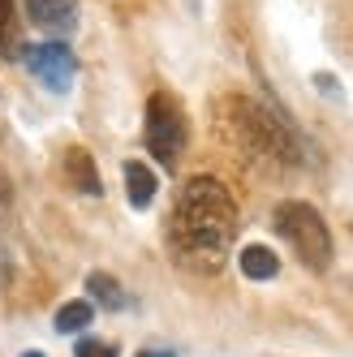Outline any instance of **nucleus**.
Returning a JSON list of instances; mask_svg holds the SVG:
<instances>
[{
    "instance_id": "obj_1",
    "label": "nucleus",
    "mask_w": 353,
    "mask_h": 357,
    "mask_svg": "<svg viewBox=\"0 0 353 357\" xmlns=\"http://www.w3.org/2000/svg\"><path fill=\"white\" fill-rule=\"evenodd\" d=\"M237 237V202L216 176H190L172 207V254L194 271H220Z\"/></svg>"
},
{
    "instance_id": "obj_2",
    "label": "nucleus",
    "mask_w": 353,
    "mask_h": 357,
    "mask_svg": "<svg viewBox=\"0 0 353 357\" xmlns=\"http://www.w3.org/2000/svg\"><path fill=\"white\" fill-rule=\"evenodd\" d=\"M229 125H233V138L255 160H271V164H297L301 160L293 134L263 104H255V99H241V95L229 99Z\"/></svg>"
},
{
    "instance_id": "obj_3",
    "label": "nucleus",
    "mask_w": 353,
    "mask_h": 357,
    "mask_svg": "<svg viewBox=\"0 0 353 357\" xmlns=\"http://www.w3.org/2000/svg\"><path fill=\"white\" fill-rule=\"evenodd\" d=\"M271 224H276V233L293 245V254L310 271L332 267V233H327L323 215L310 207V202H280L276 215H271Z\"/></svg>"
},
{
    "instance_id": "obj_4",
    "label": "nucleus",
    "mask_w": 353,
    "mask_h": 357,
    "mask_svg": "<svg viewBox=\"0 0 353 357\" xmlns=\"http://www.w3.org/2000/svg\"><path fill=\"white\" fill-rule=\"evenodd\" d=\"M142 138H147V151L160 164H176V160H181V151L190 142V121H186L181 104H176L168 91H156V95L147 99Z\"/></svg>"
},
{
    "instance_id": "obj_5",
    "label": "nucleus",
    "mask_w": 353,
    "mask_h": 357,
    "mask_svg": "<svg viewBox=\"0 0 353 357\" xmlns=\"http://www.w3.org/2000/svg\"><path fill=\"white\" fill-rule=\"evenodd\" d=\"M17 52H22V65L52 95H65L73 86V78H78V61H73L65 43H31V47H17Z\"/></svg>"
},
{
    "instance_id": "obj_6",
    "label": "nucleus",
    "mask_w": 353,
    "mask_h": 357,
    "mask_svg": "<svg viewBox=\"0 0 353 357\" xmlns=\"http://www.w3.org/2000/svg\"><path fill=\"white\" fill-rule=\"evenodd\" d=\"M27 13L35 26L52 35H69L78 26V0H27Z\"/></svg>"
},
{
    "instance_id": "obj_7",
    "label": "nucleus",
    "mask_w": 353,
    "mask_h": 357,
    "mask_svg": "<svg viewBox=\"0 0 353 357\" xmlns=\"http://www.w3.org/2000/svg\"><path fill=\"white\" fill-rule=\"evenodd\" d=\"M65 176H69V185H73V190H82V194H91V198L104 194L99 168H95V160L87 155L82 146H69V151H65Z\"/></svg>"
},
{
    "instance_id": "obj_8",
    "label": "nucleus",
    "mask_w": 353,
    "mask_h": 357,
    "mask_svg": "<svg viewBox=\"0 0 353 357\" xmlns=\"http://www.w3.org/2000/svg\"><path fill=\"white\" fill-rule=\"evenodd\" d=\"M156 190H160V181H156V172H151L142 160L125 164V194H130V207L147 211L151 202H156Z\"/></svg>"
},
{
    "instance_id": "obj_9",
    "label": "nucleus",
    "mask_w": 353,
    "mask_h": 357,
    "mask_svg": "<svg viewBox=\"0 0 353 357\" xmlns=\"http://www.w3.org/2000/svg\"><path fill=\"white\" fill-rule=\"evenodd\" d=\"M237 267H241V275L246 280H276V271H280V259H276V250L271 245H246L241 254H237Z\"/></svg>"
},
{
    "instance_id": "obj_10",
    "label": "nucleus",
    "mask_w": 353,
    "mask_h": 357,
    "mask_svg": "<svg viewBox=\"0 0 353 357\" xmlns=\"http://www.w3.org/2000/svg\"><path fill=\"white\" fill-rule=\"evenodd\" d=\"M95 319V305L91 301H65L57 310V331L61 336H73V331H87Z\"/></svg>"
},
{
    "instance_id": "obj_11",
    "label": "nucleus",
    "mask_w": 353,
    "mask_h": 357,
    "mask_svg": "<svg viewBox=\"0 0 353 357\" xmlns=\"http://www.w3.org/2000/svg\"><path fill=\"white\" fill-rule=\"evenodd\" d=\"M87 293H91L99 305H108V310H121V305H125V289L117 284L112 275H104V271H91V275H87Z\"/></svg>"
},
{
    "instance_id": "obj_12",
    "label": "nucleus",
    "mask_w": 353,
    "mask_h": 357,
    "mask_svg": "<svg viewBox=\"0 0 353 357\" xmlns=\"http://www.w3.org/2000/svg\"><path fill=\"white\" fill-rule=\"evenodd\" d=\"M0 56H17V13H13V0H0Z\"/></svg>"
},
{
    "instance_id": "obj_13",
    "label": "nucleus",
    "mask_w": 353,
    "mask_h": 357,
    "mask_svg": "<svg viewBox=\"0 0 353 357\" xmlns=\"http://www.w3.org/2000/svg\"><path fill=\"white\" fill-rule=\"evenodd\" d=\"M73 357H117V344L95 340V336H82L78 344H73Z\"/></svg>"
},
{
    "instance_id": "obj_14",
    "label": "nucleus",
    "mask_w": 353,
    "mask_h": 357,
    "mask_svg": "<svg viewBox=\"0 0 353 357\" xmlns=\"http://www.w3.org/2000/svg\"><path fill=\"white\" fill-rule=\"evenodd\" d=\"M315 86H319V91H327L332 99H340V95H345V91H340V82H336V78H327V73H315Z\"/></svg>"
},
{
    "instance_id": "obj_15",
    "label": "nucleus",
    "mask_w": 353,
    "mask_h": 357,
    "mask_svg": "<svg viewBox=\"0 0 353 357\" xmlns=\"http://www.w3.org/2000/svg\"><path fill=\"white\" fill-rule=\"evenodd\" d=\"M9 275H13V259H9V250L0 245V284H9Z\"/></svg>"
},
{
    "instance_id": "obj_16",
    "label": "nucleus",
    "mask_w": 353,
    "mask_h": 357,
    "mask_svg": "<svg viewBox=\"0 0 353 357\" xmlns=\"http://www.w3.org/2000/svg\"><path fill=\"white\" fill-rule=\"evenodd\" d=\"M9 202V181H5V172H0V207Z\"/></svg>"
},
{
    "instance_id": "obj_17",
    "label": "nucleus",
    "mask_w": 353,
    "mask_h": 357,
    "mask_svg": "<svg viewBox=\"0 0 353 357\" xmlns=\"http://www.w3.org/2000/svg\"><path fill=\"white\" fill-rule=\"evenodd\" d=\"M138 357H176V353H168V349H147V353H138Z\"/></svg>"
},
{
    "instance_id": "obj_18",
    "label": "nucleus",
    "mask_w": 353,
    "mask_h": 357,
    "mask_svg": "<svg viewBox=\"0 0 353 357\" xmlns=\"http://www.w3.org/2000/svg\"><path fill=\"white\" fill-rule=\"evenodd\" d=\"M22 357H43V353H22Z\"/></svg>"
}]
</instances>
